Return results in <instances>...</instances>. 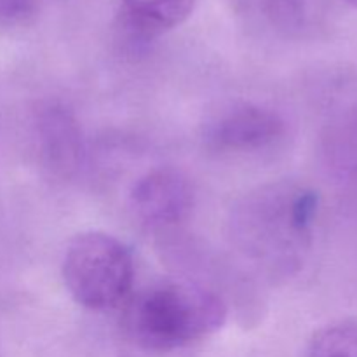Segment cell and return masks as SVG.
<instances>
[{
	"label": "cell",
	"mask_w": 357,
	"mask_h": 357,
	"mask_svg": "<svg viewBox=\"0 0 357 357\" xmlns=\"http://www.w3.org/2000/svg\"><path fill=\"white\" fill-rule=\"evenodd\" d=\"M319 195L293 181L261 185L244 194L229 216L234 250L271 279L298 274L314 244Z\"/></svg>",
	"instance_id": "6da1fadb"
},
{
	"label": "cell",
	"mask_w": 357,
	"mask_h": 357,
	"mask_svg": "<svg viewBox=\"0 0 357 357\" xmlns=\"http://www.w3.org/2000/svg\"><path fill=\"white\" fill-rule=\"evenodd\" d=\"M122 312L129 340L152 352H169L216 333L227 321L222 296L197 282L160 279L131 293Z\"/></svg>",
	"instance_id": "7a4b0ae2"
},
{
	"label": "cell",
	"mask_w": 357,
	"mask_h": 357,
	"mask_svg": "<svg viewBox=\"0 0 357 357\" xmlns=\"http://www.w3.org/2000/svg\"><path fill=\"white\" fill-rule=\"evenodd\" d=\"M61 271L66 289L84 309H114L132 293L131 251L107 232L89 230L73 237L65 251Z\"/></svg>",
	"instance_id": "3957f363"
},
{
	"label": "cell",
	"mask_w": 357,
	"mask_h": 357,
	"mask_svg": "<svg viewBox=\"0 0 357 357\" xmlns=\"http://www.w3.org/2000/svg\"><path fill=\"white\" fill-rule=\"evenodd\" d=\"M286 132L288 126L278 110L251 101H236L209 119L204 142L218 153L246 155L274 149Z\"/></svg>",
	"instance_id": "277c9868"
},
{
	"label": "cell",
	"mask_w": 357,
	"mask_h": 357,
	"mask_svg": "<svg viewBox=\"0 0 357 357\" xmlns=\"http://www.w3.org/2000/svg\"><path fill=\"white\" fill-rule=\"evenodd\" d=\"M195 190L190 178L176 167H155L135 181L129 208L136 220L153 230H166L190 218Z\"/></svg>",
	"instance_id": "5b68a950"
},
{
	"label": "cell",
	"mask_w": 357,
	"mask_h": 357,
	"mask_svg": "<svg viewBox=\"0 0 357 357\" xmlns=\"http://www.w3.org/2000/svg\"><path fill=\"white\" fill-rule=\"evenodd\" d=\"M37 139L42 162L52 174L68 178L79 169L84 142L75 115L59 103H47L37 115Z\"/></svg>",
	"instance_id": "8992f818"
},
{
	"label": "cell",
	"mask_w": 357,
	"mask_h": 357,
	"mask_svg": "<svg viewBox=\"0 0 357 357\" xmlns=\"http://www.w3.org/2000/svg\"><path fill=\"white\" fill-rule=\"evenodd\" d=\"M197 0H121L122 17L132 33L157 37L180 26Z\"/></svg>",
	"instance_id": "52a82bcc"
},
{
	"label": "cell",
	"mask_w": 357,
	"mask_h": 357,
	"mask_svg": "<svg viewBox=\"0 0 357 357\" xmlns=\"http://www.w3.org/2000/svg\"><path fill=\"white\" fill-rule=\"evenodd\" d=\"M324 153L331 171L357 188V101L331 124L324 138Z\"/></svg>",
	"instance_id": "ba28073f"
},
{
	"label": "cell",
	"mask_w": 357,
	"mask_h": 357,
	"mask_svg": "<svg viewBox=\"0 0 357 357\" xmlns=\"http://www.w3.org/2000/svg\"><path fill=\"white\" fill-rule=\"evenodd\" d=\"M303 357H357V319L326 324L307 342Z\"/></svg>",
	"instance_id": "9c48e42d"
},
{
	"label": "cell",
	"mask_w": 357,
	"mask_h": 357,
	"mask_svg": "<svg viewBox=\"0 0 357 357\" xmlns=\"http://www.w3.org/2000/svg\"><path fill=\"white\" fill-rule=\"evenodd\" d=\"M268 17L282 28H296L305 20L307 0H265Z\"/></svg>",
	"instance_id": "30bf717a"
},
{
	"label": "cell",
	"mask_w": 357,
	"mask_h": 357,
	"mask_svg": "<svg viewBox=\"0 0 357 357\" xmlns=\"http://www.w3.org/2000/svg\"><path fill=\"white\" fill-rule=\"evenodd\" d=\"M345 2H347V3H351L352 7H356V9H357V0H345Z\"/></svg>",
	"instance_id": "8fae6325"
}]
</instances>
